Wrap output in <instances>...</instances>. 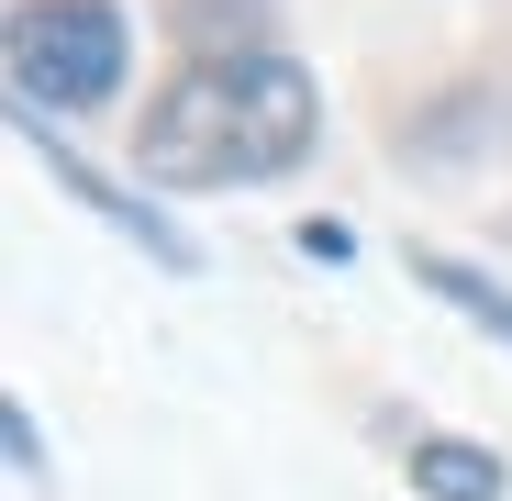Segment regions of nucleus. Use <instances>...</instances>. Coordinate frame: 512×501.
I'll use <instances>...</instances> for the list:
<instances>
[{
  "instance_id": "f257e3e1",
  "label": "nucleus",
  "mask_w": 512,
  "mask_h": 501,
  "mask_svg": "<svg viewBox=\"0 0 512 501\" xmlns=\"http://www.w3.org/2000/svg\"><path fill=\"white\" fill-rule=\"evenodd\" d=\"M312 134H323V90L279 45H234V56H190L145 101L134 167L156 190H234V179H290Z\"/></svg>"
},
{
  "instance_id": "f03ea898",
  "label": "nucleus",
  "mask_w": 512,
  "mask_h": 501,
  "mask_svg": "<svg viewBox=\"0 0 512 501\" xmlns=\"http://www.w3.org/2000/svg\"><path fill=\"white\" fill-rule=\"evenodd\" d=\"M12 90L23 112H90L123 90V12L112 0H23L12 12Z\"/></svg>"
},
{
  "instance_id": "7ed1b4c3",
  "label": "nucleus",
  "mask_w": 512,
  "mask_h": 501,
  "mask_svg": "<svg viewBox=\"0 0 512 501\" xmlns=\"http://www.w3.org/2000/svg\"><path fill=\"white\" fill-rule=\"evenodd\" d=\"M23 145L45 156V179H56V190H78V201H90L101 223H123V234L145 245V257H156V268H179V279L201 268V245H190V234H167V223H156V212H145L134 190H112V179H101V167H90V156H67V145L45 134V112H23Z\"/></svg>"
},
{
  "instance_id": "20e7f679",
  "label": "nucleus",
  "mask_w": 512,
  "mask_h": 501,
  "mask_svg": "<svg viewBox=\"0 0 512 501\" xmlns=\"http://www.w3.org/2000/svg\"><path fill=\"white\" fill-rule=\"evenodd\" d=\"M412 490L423 501H501V457L457 435H412Z\"/></svg>"
},
{
  "instance_id": "39448f33",
  "label": "nucleus",
  "mask_w": 512,
  "mask_h": 501,
  "mask_svg": "<svg viewBox=\"0 0 512 501\" xmlns=\"http://www.w3.org/2000/svg\"><path fill=\"white\" fill-rule=\"evenodd\" d=\"M412 279H423V290H435V301H457L468 323H490V334H501V346H512V290H501V279H479L468 257H412Z\"/></svg>"
},
{
  "instance_id": "423d86ee",
  "label": "nucleus",
  "mask_w": 512,
  "mask_h": 501,
  "mask_svg": "<svg viewBox=\"0 0 512 501\" xmlns=\"http://www.w3.org/2000/svg\"><path fill=\"white\" fill-rule=\"evenodd\" d=\"M179 23H190V34H245V45H256V34H268V0H179Z\"/></svg>"
},
{
  "instance_id": "0eeeda50",
  "label": "nucleus",
  "mask_w": 512,
  "mask_h": 501,
  "mask_svg": "<svg viewBox=\"0 0 512 501\" xmlns=\"http://www.w3.org/2000/svg\"><path fill=\"white\" fill-rule=\"evenodd\" d=\"M0 446H12V468H23V479H45V446H34V412H23V401L0 412Z\"/></svg>"
},
{
  "instance_id": "6e6552de",
  "label": "nucleus",
  "mask_w": 512,
  "mask_h": 501,
  "mask_svg": "<svg viewBox=\"0 0 512 501\" xmlns=\"http://www.w3.org/2000/svg\"><path fill=\"white\" fill-rule=\"evenodd\" d=\"M301 257H312V268H346L357 234H346V223H301Z\"/></svg>"
}]
</instances>
